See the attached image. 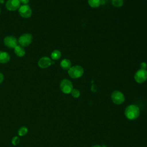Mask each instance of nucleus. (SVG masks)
Masks as SVG:
<instances>
[{"label":"nucleus","instance_id":"f257e3e1","mask_svg":"<svg viewBox=\"0 0 147 147\" xmlns=\"http://www.w3.org/2000/svg\"><path fill=\"white\" fill-rule=\"evenodd\" d=\"M140 113V110L137 106L135 105H130L126 107L125 115L127 119L134 120L138 117Z\"/></svg>","mask_w":147,"mask_h":147},{"label":"nucleus","instance_id":"f03ea898","mask_svg":"<svg viewBox=\"0 0 147 147\" xmlns=\"http://www.w3.org/2000/svg\"><path fill=\"white\" fill-rule=\"evenodd\" d=\"M68 74L71 78L78 79L82 76L84 74V69L82 66L76 65L71 67L68 70Z\"/></svg>","mask_w":147,"mask_h":147},{"label":"nucleus","instance_id":"7ed1b4c3","mask_svg":"<svg viewBox=\"0 0 147 147\" xmlns=\"http://www.w3.org/2000/svg\"><path fill=\"white\" fill-rule=\"evenodd\" d=\"M135 81L138 83H142L147 80V70L140 69L136 71L134 75Z\"/></svg>","mask_w":147,"mask_h":147},{"label":"nucleus","instance_id":"20e7f679","mask_svg":"<svg viewBox=\"0 0 147 147\" xmlns=\"http://www.w3.org/2000/svg\"><path fill=\"white\" fill-rule=\"evenodd\" d=\"M60 88L63 93L69 94L73 89V85L69 80L64 79L61 81L60 83Z\"/></svg>","mask_w":147,"mask_h":147},{"label":"nucleus","instance_id":"39448f33","mask_svg":"<svg viewBox=\"0 0 147 147\" xmlns=\"http://www.w3.org/2000/svg\"><path fill=\"white\" fill-rule=\"evenodd\" d=\"M33 40V36L30 33H24L22 34L18 38L19 44L22 47H27L30 45Z\"/></svg>","mask_w":147,"mask_h":147},{"label":"nucleus","instance_id":"423d86ee","mask_svg":"<svg viewBox=\"0 0 147 147\" xmlns=\"http://www.w3.org/2000/svg\"><path fill=\"white\" fill-rule=\"evenodd\" d=\"M111 98L113 102L116 105L122 104L125 100L123 94L119 91H114L111 93Z\"/></svg>","mask_w":147,"mask_h":147},{"label":"nucleus","instance_id":"0eeeda50","mask_svg":"<svg viewBox=\"0 0 147 147\" xmlns=\"http://www.w3.org/2000/svg\"><path fill=\"white\" fill-rule=\"evenodd\" d=\"M18 13L20 16L25 18H28L30 17L32 14V10L29 5L28 4L26 5H22L20 6V8L18 9Z\"/></svg>","mask_w":147,"mask_h":147},{"label":"nucleus","instance_id":"6e6552de","mask_svg":"<svg viewBox=\"0 0 147 147\" xmlns=\"http://www.w3.org/2000/svg\"><path fill=\"white\" fill-rule=\"evenodd\" d=\"M3 43L5 46L9 48H14L18 45L17 38L13 36H6L3 39Z\"/></svg>","mask_w":147,"mask_h":147},{"label":"nucleus","instance_id":"1a4fd4ad","mask_svg":"<svg viewBox=\"0 0 147 147\" xmlns=\"http://www.w3.org/2000/svg\"><path fill=\"white\" fill-rule=\"evenodd\" d=\"M6 8L9 11H16L20 7L19 0H7L5 4Z\"/></svg>","mask_w":147,"mask_h":147},{"label":"nucleus","instance_id":"9d476101","mask_svg":"<svg viewBox=\"0 0 147 147\" xmlns=\"http://www.w3.org/2000/svg\"><path fill=\"white\" fill-rule=\"evenodd\" d=\"M52 64V61L48 57L44 56L40 59L38 61V66L41 68H46L49 67Z\"/></svg>","mask_w":147,"mask_h":147},{"label":"nucleus","instance_id":"9b49d317","mask_svg":"<svg viewBox=\"0 0 147 147\" xmlns=\"http://www.w3.org/2000/svg\"><path fill=\"white\" fill-rule=\"evenodd\" d=\"M10 59V55L7 52L4 51H0V63H7L9 61Z\"/></svg>","mask_w":147,"mask_h":147},{"label":"nucleus","instance_id":"f8f14e48","mask_svg":"<svg viewBox=\"0 0 147 147\" xmlns=\"http://www.w3.org/2000/svg\"><path fill=\"white\" fill-rule=\"evenodd\" d=\"M14 53L18 57H23L25 54V51L23 47L20 45H17L14 48Z\"/></svg>","mask_w":147,"mask_h":147},{"label":"nucleus","instance_id":"ddd939ff","mask_svg":"<svg viewBox=\"0 0 147 147\" xmlns=\"http://www.w3.org/2000/svg\"><path fill=\"white\" fill-rule=\"evenodd\" d=\"M60 67L64 70H68L71 67V62L69 59H64L60 62Z\"/></svg>","mask_w":147,"mask_h":147},{"label":"nucleus","instance_id":"4468645a","mask_svg":"<svg viewBox=\"0 0 147 147\" xmlns=\"http://www.w3.org/2000/svg\"><path fill=\"white\" fill-rule=\"evenodd\" d=\"M88 3L91 7L96 8L101 5V0H88Z\"/></svg>","mask_w":147,"mask_h":147},{"label":"nucleus","instance_id":"2eb2a0df","mask_svg":"<svg viewBox=\"0 0 147 147\" xmlns=\"http://www.w3.org/2000/svg\"><path fill=\"white\" fill-rule=\"evenodd\" d=\"M61 53L59 50H54L51 55V57L53 60H58L61 57Z\"/></svg>","mask_w":147,"mask_h":147},{"label":"nucleus","instance_id":"dca6fc26","mask_svg":"<svg viewBox=\"0 0 147 147\" xmlns=\"http://www.w3.org/2000/svg\"><path fill=\"white\" fill-rule=\"evenodd\" d=\"M28 130L26 127L22 126L18 129V134L20 136H24L26 134V133H28Z\"/></svg>","mask_w":147,"mask_h":147},{"label":"nucleus","instance_id":"f3484780","mask_svg":"<svg viewBox=\"0 0 147 147\" xmlns=\"http://www.w3.org/2000/svg\"><path fill=\"white\" fill-rule=\"evenodd\" d=\"M112 5L116 7H120L123 4V0H111Z\"/></svg>","mask_w":147,"mask_h":147},{"label":"nucleus","instance_id":"a211bd4d","mask_svg":"<svg viewBox=\"0 0 147 147\" xmlns=\"http://www.w3.org/2000/svg\"><path fill=\"white\" fill-rule=\"evenodd\" d=\"M71 95L74 98H75L79 97V96L80 95V92L79 90L76 88H73L71 92Z\"/></svg>","mask_w":147,"mask_h":147},{"label":"nucleus","instance_id":"6ab92c4d","mask_svg":"<svg viewBox=\"0 0 147 147\" xmlns=\"http://www.w3.org/2000/svg\"><path fill=\"white\" fill-rule=\"evenodd\" d=\"M20 142V139L17 136H15L14 137L12 138V140H11V143L13 145H18Z\"/></svg>","mask_w":147,"mask_h":147},{"label":"nucleus","instance_id":"aec40b11","mask_svg":"<svg viewBox=\"0 0 147 147\" xmlns=\"http://www.w3.org/2000/svg\"><path fill=\"white\" fill-rule=\"evenodd\" d=\"M140 67H141V69H146V68L147 67V64L145 62H142L140 64Z\"/></svg>","mask_w":147,"mask_h":147},{"label":"nucleus","instance_id":"412c9836","mask_svg":"<svg viewBox=\"0 0 147 147\" xmlns=\"http://www.w3.org/2000/svg\"><path fill=\"white\" fill-rule=\"evenodd\" d=\"M91 89V91H92L93 92H96V91H97V87H96V85H95V84H92V85Z\"/></svg>","mask_w":147,"mask_h":147},{"label":"nucleus","instance_id":"4be33fe9","mask_svg":"<svg viewBox=\"0 0 147 147\" xmlns=\"http://www.w3.org/2000/svg\"><path fill=\"white\" fill-rule=\"evenodd\" d=\"M19 1L20 2V3H22L23 5H26L29 2V0H19Z\"/></svg>","mask_w":147,"mask_h":147},{"label":"nucleus","instance_id":"5701e85b","mask_svg":"<svg viewBox=\"0 0 147 147\" xmlns=\"http://www.w3.org/2000/svg\"><path fill=\"white\" fill-rule=\"evenodd\" d=\"M3 79H4L3 75L2 73L0 72V83H1L3 81Z\"/></svg>","mask_w":147,"mask_h":147},{"label":"nucleus","instance_id":"b1692460","mask_svg":"<svg viewBox=\"0 0 147 147\" xmlns=\"http://www.w3.org/2000/svg\"><path fill=\"white\" fill-rule=\"evenodd\" d=\"M91 147H102V146L99 145H93V146H92Z\"/></svg>","mask_w":147,"mask_h":147},{"label":"nucleus","instance_id":"393cba45","mask_svg":"<svg viewBox=\"0 0 147 147\" xmlns=\"http://www.w3.org/2000/svg\"><path fill=\"white\" fill-rule=\"evenodd\" d=\"M0 13H1V8H0Z\"/></svg>","mask_w":147,"mask_h":147},{"label":"nucleus","instance_id":"a878e982","mask_svg":"<svg viewBox=\"0 0 147 147\" xmlns=\"http://www.w3.org/2000/svg\"><path fill=\"white\" fill-rule=\"evenodd\" d=\"M102 1H106V0H102Z\"/></svg>","mask_w":147,"mask_h":147}]
</instances>
